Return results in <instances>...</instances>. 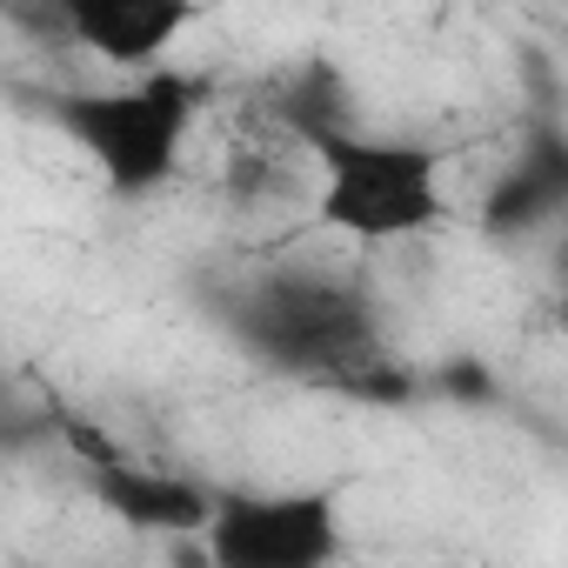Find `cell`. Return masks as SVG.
Returning <instances> with one entry per match:
<instances>
[{
  "label": "cell",
  "mask_w": 568,
  "mask_h": 568,
  "mask_svg": "<svg viewBox=\"0 0 568 568\" xmlns=\"http://www.w3.org/2000/svg\"><path fill=\"white\" fill-rule=\"evenodd\" d=\"M201 108H207V81L161 61L121 88H54L41 101V121L101 174L114 201H148L174 187Z\"/></svg>",
  "instance_id": "cell-1"
},
{
  "label": "cell",
  "mask_w": 568,
  "mask_h": 568,
  "mask_svg": "<svg viewBox=\"0 0 568 568\" xmlns=\"http://www.w3.org/2000/svg\"><path fill=\"white\" fill-rule=\"evenodd\" d=\"M315 161V221L355 247L422 241L448 221V148L375 128H322L302 141Z\"/></svg>",
  "instance_id": "cell-2"
},
{
  "label": "cell",
  "mask_w": 568,
  "mask_h": 568,
  "mask_svg": "<svg viewBox=\"0 0 568 568\" xmlns=\"http://www.w3.org/2000/svg\"><path fill=\"white\" fill-rule=\"evenodd\" d=\"M227 335L274 375H302L335 388L348 368L382 355L375 302L342 274L322 267H274L227 295Z\"/></svg>",
  "instance_id": "cell-3"
},
{
  "label": "cell",
  "mask_w": 568,
  "mask_h": 568,
  "mask_svg": "<svg viewBox=\"0 0 568 568\" xmlns=\"http://www.w3.org/2000/svg\"><path fill=\"white\" fill-rule=\"evenodd\" d=\"M207 561L221 568H322L348 555L342 495L335 488H214V515L201 528Z\"/></svg>",
  "instance_id": "cell-4"
},
{
  "label": "cell",
  "mask_w": 568,
  "mask_h": 568,
  "mask_svg": "<svg viewBox=\"0 0 568 568\" xmlns=\"http://www.w3.org/2000/svg\"><path fill=\"white\" fill-rule=\"evenodd\" d=\"M61 442L74 448V462L88 475V495L121 528H134V535H201L207 528V515H214V488L207 481L128 455L114 435H101L81 415H61Z\"/></svg>",
  "instance_id": "cell-5"
},
{
  "label": "cell",
  "mask_w": 568,
  "mask_h": 568,
  "mask_svg": "<svg viewBox=\"0 0 568 568\" xmlns=\"http://www.w3.org/2000/svg\"><path fill=\"white\" fill-rule=\"evenodd\" d=\"M41 8L54 34H68L81 54L141 74L168 61V48L207 14V0H41Z\"/></svg>",
  "instance_id": "cell-6"
},
{
  "label": "cell",
  "mask_w": 568,
  "mask_h": 568,
  "mask_svg": "<svg viewBox=\"0 0 568 568\" xmlns=\"http://www.w3.org/2000/svg\"><path fill=\"white\" fill-rule=\"evenodd\" d=\"M481 234L495 247H521V241H548L568 221V128L561 121H535L515 148V161L488 181L481 194Z\"/></svg>",
  "instance_id": "cell-7"
},
{
  "label": "cell",
  "mask_w": 568,
  "mask_h": 568,
  "mask_svg": "<svg viewBox=\"0 0 568 568\" xmlns=\"http://www.w3.org/2000/svg\"><path fill=\"white\" fill-rule=\"evenodd\" d=\"M274 121L288 128L295 141H308V134H322V128H355L362 114H355V94H348L342 61L308 54L288 81H281V94H274Z\"/></svg>",
  "instance_id": "cell-8"
},
{
  "label": "cell",
  "mask_w": 568,
  "mask_h": 568,
  "mask_svg": "<svg viewBox=\"0 0 568 568\" xmlns=\"http://www.w3.org/2000/svg\"><path fill=\"white\" fill-rule=\"evenodd\" d=\"M428 402H448V408H488L501 402V382L481 355H448L442 368H428Z\"/></svg>",
  "instance_id": "cell-9"
},
{
  "label": "cell",
  "mask_w": 568,
  "mask_h": 568,
  "mask_svg": "<svg viewBox=\"0 0 568 568\" xmlns=\"http://www.w3.org/2000/svg\"><path fill=\"white\" fill-rule=\"evenodd\" d=\"M548 281H555V295H568V221L548 234Z\"/></svg>",
  "instance_id": "cell-10"
},
{
  "label": "cell",
  "mask_w": 568,
  "mask_h": 568,
  "mask_svg": "<svg viewBox=\"0 0 568 568\" xmlns=\"http://www.w3.org/2000/svg\"><path fill=\"white\" fill-rule=\"evenodd\" d=\"M555 322H561V335H568V295H561V302H555Z\"/></svg>",
  "instance_id": "cell-11"
}]
</instances>
